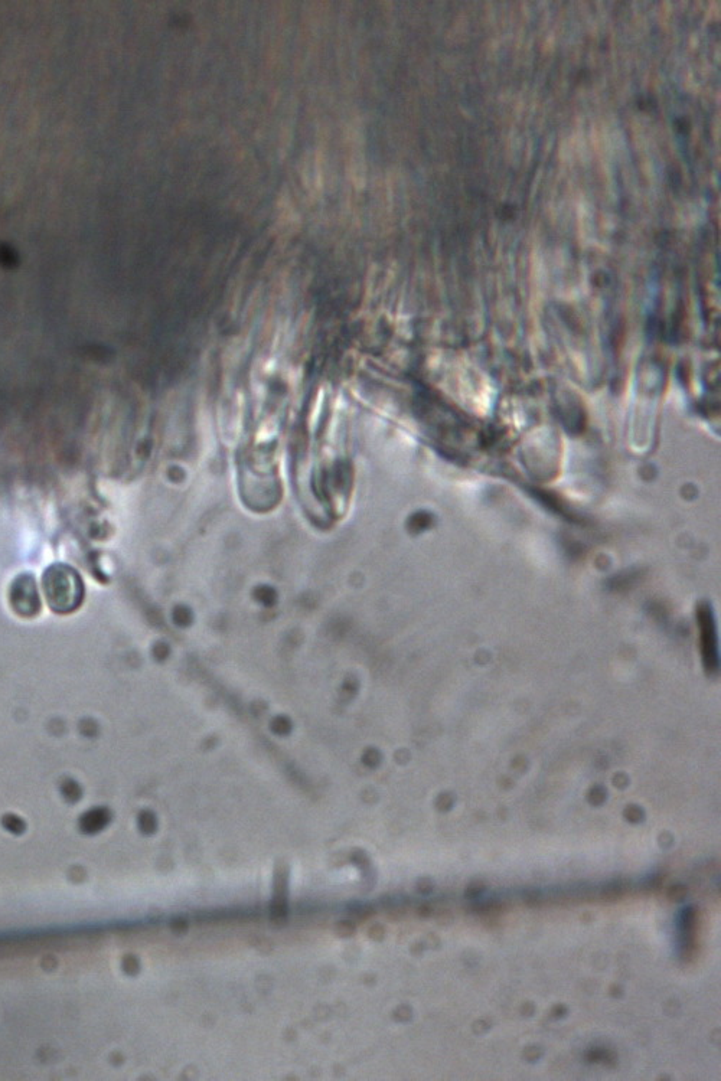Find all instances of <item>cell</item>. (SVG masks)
I'll list each match as a JSON object with an SVG mask.
<instances>
[{"mask_svg": "<svg viewBox=\"0 0 721 1081\" xmlns=\"http://www.w3.org/2000/svg\"><path fill=\"white\" fill-rule=\"evenodd\" d=\"M48 603L55 612H71L83 599L80 580L70 571H58L45 576Z\"/></svg>", "mask_w": 721, "mask_h": 1081, "instance_id": "1", "label": "cell"}]
</instances>
